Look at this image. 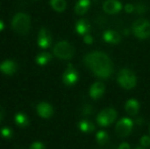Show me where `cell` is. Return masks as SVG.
<instances>
[{
  "label": "cell",
  "mask_w": 150,
  "mask_h": 149,
  "mask_svg": "<svg viewBox=\"0 0 150 149\" xmlns=\"http://www.w3.org/2000/svg\"><path fill=\"white\" fill-rule=\"evenodd\" d=\"M149 133H150V125H149Z\"/></svg>",
  "instance_id": "cell-35"
},
{
  "label": "cell",
  "mask_w": 150,
  "mask_h": 149,
  "mask_svg": "<svg viewBox=\"0 0 150 149\" xmlns=\"http://www.w3.org/2000/svg\"><path fill=\"white\" fill-rule=\"evenodd\" d=\"M96 141L99 145L105 146L109 141V135L105 131H98L96 134Z\"/></svg>",
  "instance_id": "cell-21"
},
{
  "label": "cell",
  "mask_w": 150,
  "mask_h": 149,
  "mask_svg": "<svg viewBox=\"0 0 150 149\" xmlns=\"http://www.w3.org/2000/svg\"><path fill=\"white\" fill-rule=\"evenodd\" d=\"M30 17L24 12H18L11 20L12 29L19 34H25L30 29Z\"/></svg>",
  "instance_id": "cell-2"
},
{
  "label": "cell",
  "mask_w": 150,
  "mask_h": 149,
  "mask_svg": "<svg viewBox=\"0 0 150 149\" xmlns=\"http://www.w3.org/2000/svg\"><path fill=\"white\" fill-rule=\"evenodd\" d=\"M135 149H145L144 148H141V147H137Z\"/></svg>",
  "instance_id": "cell-34"
},
{
  "label": "cell",
  "mask_w": 150,
  "mask_h": 149,
  "mask_svg": "<svg viewBox=\"0 0 150 149\" xmlns=\"http://www.w3.org/2000/svg\"><path fill=\"white\" fill-rule=\"evenodd\" d=\"M29 149H45V146L40 141H35L30 146Z\"/></svg>",
  "instance_id": "cell-27"
},
{
  "label": "cell",
  "mask_w": 150,
  "mask_h": 149,
  "mask_svg": "<svg viewBox=\"0 0 150 149\" xmlns=\"http://www.w3.org/2000/svg\"><path fill=\"white\" fill-rule=\"evenodd\" d=\"M134 9L138 13H143L146 11V5L143 3H137Z\"/></svg>",
  "instance_id": "cell-25"
},
{
  "label": "cell",
  "mask_w": 150,
  "mask_h": 149,
  "mask_svg": "<svg viewBox=\"0 0 150 149\" xmlns=\"http://www.w3.org/2000/svg\"><path fill=\"white\" fill-rule=\"evenodd\" d=\"M17 68H18L17 64L13 61H11V60H5L4 61L1 63V66H0V69L2 73L7 76H11L14 74L17 71Z\"/></svg>",
  "instance_id": "cell-13"
},
{
  "label": "cell",
  "mask_w": 150,
  "mask_h": 149,
  "mask_svg": "<svg viewBox=\"0 0 150 149\" xmlns=\"http://www.w3.org/2000/svg\"><path fill=\"white\" fill-rule=\"evenodd\" d=\"M134 6L132 4L128 3V4H127L125 5V11H126L127 13H131V12H133V11H134Z\"/></svg>",
  "instance_id": "cell-28"
},
{
  "label": "cell",
  "mask_w": 150,
  "mask_h": 149,
  "mask_svg": "<svg viewBox=\"0 0 150 149\" xmlns=\"http://www.w3.org/2000/svg\"><path fill=\"white\" fill-rule=\"evenodd\" d=\"M125 110L127 112V113L130 116H135L140 110V104L139 102L134 99V98H131L129 100L127 101L126 105H125Z\"/></svg>",
  "instance_id": "cell-15"
},
{
  "label": "cell",
  "mask_w": 150,
  "mask_h": 149,
  "mask_svg": "<svg viewBox=\"0 0 150 149\" xmlns=\"http://www.w3.org/2000/svg\"><path fill=\"white\" fill-rule=\"evenodd\" d=\"M134 34L142 40L147 39L150 36V22L145 18H139L134 22L133 26Z\"/></svg>",
  "instance_id": "cell-5"
},
{
  "label": "cell",
  "mask_w": 150,
  "mask_h": 149,
  "mask_svg": "<svg viewBox=\"0 0 150 149\" xmlns=\"http://www.w3.org/2000/svg\"><path fill=\"white\" fill-rule=\"evenodd\" d=\"M4 29V22H3V20H1L0 21V30L2 31Z\"/></svg>",
  "instance_id": "cell-33"
},
{
  "label": "cell",
  "mask_w": 150,
  "mask_h": 149,
  "mask_svg": "<svg viewBox=\"0 0 150 149\" xmlns=\"http://www.w3.org/2000/svg\"><path fill=\"white\" fill-rule=\"evenodd\" d=\"M50 4L56 11L59 12H62L66 9L65 0H50Z\"/></svg>",
  "instance_id": "cell-22"
},
{
  "label": "cell",
  "mask_w": 150,
  "mask_h": 149,
  "mask_svg": "<svg viewBox=\"0 0 150 149\" xmlns=\"http://www.w3.org/2000/svg\"><path fill=\"white\" fill-rule=\"evenodd\" d=\"M1 133H2V136L4 138H5V139H10L12 136V131L8 126L3 127L2 128V131H1Z\"/></svg>",
  "instance_id": "cell-23"
},
{
  "label": "cell",
  "mask_w": 150,
  "mask_h": 149,
  "mask_svg": "<svg viewBox=\"0 0 150 149\" xmlns=\"http://www.w3.org/2000/svg\"><path fill=\"white\" fill-rule=\"evenodd\" d=\"M103 39L105 41L111 44H118L121 40L120 33L114 30H106L103 33Z\"/></svg>",
  "instance_id": "cell-14"
},
{
  "label": "cell",
  "mask_w": 150,
  "mask_h": 149,
  "mask_svg": "<svg viewBox=\"0 0 150 149\" xmlns=\"http://www.w3.org/2000/svg\"><path fill=\"white\" fill-rule=\"evenodd\" d=\"M140 143L142 146V148H148L150 146V137L148 135H143L141 140H140Z\"/></svg>",
  "instance_id": "cell-24"
},
{
  "label": "cell",
  "mask_w": 150,
  "mask_h": 149,
  "mask_svg": "<svg viewBox=\"0 0 150 149\" xmlns=\"http://www.w3.org/2000/svg\"><path fill=\"white\" fill-rule=\"evenodd\" d=\"M36 111L38 115L42 119H49L54 113V109L52 105L46 102H41L37 105Z\"/></svg>",
  "instance_id": "cell-9"
},
{
  "label": "cell",
  "mask_w": 150,
  "mask_h": 149,
  "mask_svg": "<svg viewBox=\"0 0 150 149\" xmlns=\"http://www.w3.org/2000/svg\"><path fill=\"white\" fill-rule=\"evenodd\" d=\"M103 9L106 13L115 14L122 9V4L119 0H106L103 4Z\"/></svg>",
  "instance_id": "cell-10"
},
{
  "label": "cell",
  "mask_w": 150,
  "mask_h": 149,
  "mask_svg": "<svg viewBox=\"0 0 150 149\" xmlns=\"http://www.w3.org/2000/svg\"><path fill=\"white\" fill-rule=\"evenodd\" d=\"M90 0H79L75 5V11L78 15L84 14L90 6Z\"/></svg>",
  "instance_id": "cell-17"
},
{
  "label": "cell",
  "mask_w": 150,
  "mask_h": 149,
  "mask_svg": "<svg viewBox=\"0 0 150 149\" xmlns=\"http://www.w3.org/2000/svg\"><path fill=\"white\" fill-rule=\"evenodd\" d=\"M92 112H93V109H92V107L90 105H86L83 108V115H84V116L91 115L92 113Z\"/></svg>",
  "instance_id": "cell-26"
},
{
  "label": "cell",
  "mask_w": 150,
  "mask_h": 149,
  "mask_svg": "<svg viewBox=\"0 0 150 149\" xmlns=\"http://www.w3.org/2000/svg\"><path fill=\"white\" fill-rule=\"evenodd\" d=\"M78 127L83 133H90L95 130V126L93 125V123L87 119L81 120L78 123Z\"/></svg>",
  "instance_id": "cell-18"
},
{
  "label": "cell",
  "mask_w": 150,
  "mask_h": 149,
  "mask_svg": "<svg viewBox=\"0 0 150 149\" xmlns=\"http://www.w3.org/2000/svg\"><path fill=\"white\" fill-rule=\"evenodd\" d=\"M90 29H91V25L88 22V20L84 18H81L76 23V31L80 35L88 34V32H90Z\"/></svg>",
  "instance_id": "cell-16"
},
{
  "label": "cell",
  "mask_w": 150,
  "mask_h": 149,
  "mask_svg": "<svg viewBox=\"0 0 150 149\" xmlns=\"http://www.w3.org/2000/svg\"><path fill=\"white\" fill-rule=\"evenodd\" d=\"M85 65L98 77L108 78L113 70V66L109 56L100 51L87 54L83 59Z\"/></svg>",
  "instance_id": "cell-1"
},
{
  "label": "cell",
  "mask_w": 150,
  "mask_h": 149,
  "mask_svg": "<svg viewBox=\"0 0 150 149\" xmlns=\"http://www.w3.org/2000/svg\"><path fill=\"white\" fill-rule=\"evenodd\" d=\"M54 54L62 60H69L74 55V48L73 47L65 40L59 41L56 43L53 49Z\"/></svg>",
  "instance_id": "cell-4"
},
{
  "label": "cell",
  "mask_w": 150,
  "mask_h": 149,
  "mask_svg": "<svg viewBox=\"0 0 150 149\" xmlns=\"http://www.w3.org/2000/svg\"><path fill=\"white\" fill-rule=\"evenodd\" d=\"M105 90V84L102 82H96L90 88V91H89L90 97L91 98L97 100L104 95Z\"/></svg>",
  "instance_id": "cell-11"
},
{
  "label": "cell",
  "mask_w": 150,
  "mask_h": 149,
  "mask_svg": "<svg viewBox=\"0 0 150 149\" xmlns=\"http://www.w3.org/2000/svg\"><path fill=\"white\" fill-rule=\"evenodd\" d=\"M51 58H52V56H51V54L49 53H47V52H42V53H40L36 56L35 61L40 66H45V65H47L50 61Z\"/></svg>",
  "instance_id": "cell-19"
},
{
  "label": "cell",
  "mask_w": 150,
  "mask_h": 149,
  "mask_svg": "<svg viewBox=\"0 0 150 149\" xmlns=\"http://www.w3.org/2000/svg\"><path fill=\"white\" fill-rule=\"evenodd\" d=\"M83 41L86 43V44H91L92 42H93V38H92V36L91 35H90V34H86V35H84V37H83Z\"/></svg>",
  "instance_id": "cell-29"
},
{
  "label": "cell",
  "mask_w": 150,
  "mask_h": 149,
  "mask_svg": "<svg viewBox=\"0 0 150 149\" xmlns=\"http://www.w3.org/2000/svg\"><path fill=\"white\" fill-rule=\"evenodd\" d=\"M14 120L16 125L20 127H26L29 125V119L23 112H18L14 117Z\"/></svg>",
  "instance_id": "cell-20"
},
{
  "label": "cell",
  "mask_w": 150,
  "mask_h": 149,
  "mask_svg": "<svg viewBox=\"0 0 150 149\" xmlns=\"http://www.w3.org/2000/svg\"><path fill=\"white\" fill-rule=\"evenodd\" d=\"M117 81L122 88L126 90H131L136 86L137 77L131 69L122 68L118 73Z\"/></svg>",
  "instance_id": "cell-3"
},
{
  "label": "cell",
  "mask_w": 150,
  "mask_h": 149,
  "mask_svg": "<svg viewBox=\"0 0 150 149\" xmlns=\"http://www.w3.org/2000/svg\"><path fill=\"white\" fill-rule=\"evenodd\" d=\"M51 44L50 32L46 28H41L38 34V45L41 48H47Z\"/></svg>",
  "instance_id": "cell-12"
},
{
  "label": "cell",
  "mask_w": 150,
  "mask_h": 149,
  "mask_svg": "<svg viewBox=\"0 0 150 149\" xmlns=\"http://www.w3.org/2000/svg\"><path fill=\"white\" fill-rule=\"evenodd\" d=\"M136 123L138 125H142L143 124V119L142 118H137L136 119Z\"/></svg>",
  "instance_id": "cell-31"
},
{
  "label": "cell",
  "mask_w": 150,
  "mask_h": 149,
  "mask_svg": "<svg viewBox=\"0 0 150 149\" xmlns=\"http://www.w3.org/2000/svg\"><path fill=\"white\" fill-rule=\"evenodd\" d=\"M3 117H4V110L3 108H1V112H0V120H3Z\"/></svg>",
  "instance_id": "cell-32"
},
{
  "label": "cell",
  "mask_w": 150,
  "mask_h": 149,
  "mask_svg": "<svg viewBox=\"0 0 150 149\" xmlns=\"http://www.w3.org/2000/svg\"><path fill=\"white\" fill-rule=\"evenodd\" d=\"M130 145L127 142H123L120 145V147L118 148V149H130Z\"/></svg>",
  "instance_id": "cell-30"
},
{
  "label": "cell",
  "mask_w": 150,
  "mask_h": 149,
  "mask_svg": "<svg viewBox=\"0 0 150 149\" xmlns=\"http://www.w3.org/2000/svg\"><path fill=\"white\" fill-rule=\"evenodd\" d=\"M78 81V73L72 64H69L62 74V83L67 86H72Z\"/></svg>",
  "instance_id": "cell-8"
},
{
  "label": "cell",
  "mask_w": 150,
  "mask_h": 149,
  "mask_svg": "<svg viewBox=\"0 0 150 149\" xmlns=\"http://www.w3.org/2000/svg\"><path fill=\"white\" fill-rule=\"evenodd\" d=\"M117 119V112L113 108H105L97 116V122L100 126H108Z\"/></svg>",
  "instance_id": "cell-6"
},
{
  "label": "cell",
  "mask_w": 150,
  "mask_h": 149,
  "mask_svg": "<svg viewBox=\"0 0 150 149\" xmlns=\"http://www.w3.org/2000/svg\"><path fill=\"white\" fill-rule=\"evenodd\" d=\"M133 126H134V122L132 119H130L129 118H123L120 121H118L115 130L120 137L124 138L131 133L133 130Z\"/></svg>",
  "instance_id": "cell-7"
}]
</instances>
